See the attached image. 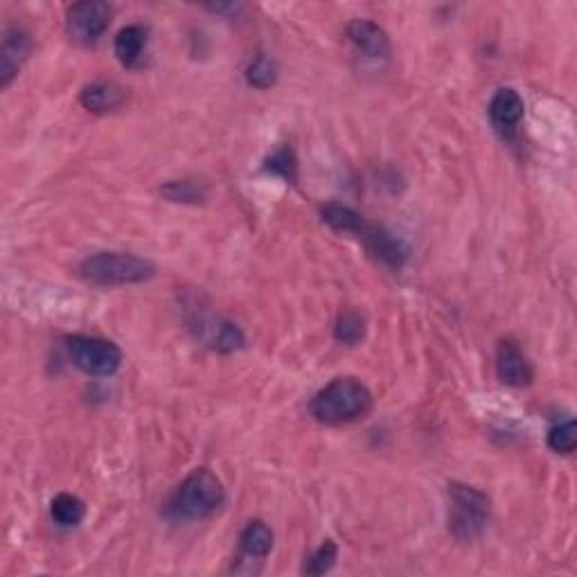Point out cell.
<instances>
[{"mask_svg": "<svg viewBox=\"0 0 577 577\" xmlns=\"http://www.w3.org/2000/svg\"><path fill=\"white\" fill-rule=\"evenodd\" d=\"M375 406L370 390L352 377H339L318 390L309 404L314 420L327 426H341L363 420Z\"/></svg>", "mask_w": 577, "mask_h": 577, "instance_id": "cell-1", "label": "cell"}, {"mask_svg": "<svg viewBox=\"0 0 577 577\" xmlns=\"http://www.w3.org/2000/svg\"><path fill=\"white\" fill-rule=\"evenodd\" d=\"M226 492L219 478L210 469L201 467L185 476V481L176 487L167 514L174 521H201L215 514L224 505Z\"/></svg>", "mask_w": 577, "mask_h": 577, "instance_id": "cell-2", "label": "cell"}, {"mask_svg": "<svg viewBox=\"0 0 577 577\" xmlns=\"http://www.w3.org/2000/svg\"><path fill=\"white\" fill-rule=\"evenodd\" d=\"M156 266L145 257L131 253H97L86 257L79 266V275L86 282L100 287H124L154 278Z\"/></svg>", "mask_w": 577, "mask_h": 577, "instance_id": "cell-3", "label": "cell"}, {"mask_svg": "<svg viewBox=\"0 0 577 577\" xmlns=\"http://www.w3.org/2000/svg\"><path fill=\"white\" fill-rule=\"evenodd\" d=\"M490 499L472 485H449V532L458 541H474L490 523Z\"/></svg>", "mask_w": 577, "mask_h": 577, "instance_id": "cell-4", "label": "cell"}, {"mask_svg": "<svg viewBox=\"0 0 577 577\" xmlns=\"http://www.w3.org/2000/svg\"><path fill=\"white\" fill-rule=\"evenodd\" d=\"M68 357L75 366L93 377H111L122 366V352L115 343L95 336H70Z\"/></svg>", "mask_w": 577, "mask_h": 577, "instance_id": "cell-5", "label": "cell"}, {"mask_svg": "<svg viewBox=\"0 0 577 577\" xmlns=\"http://www.w3.org/2000/svg\"><path fill=\"white\" fill-rule=\"evenodd\" d=\"M111 7L100 0H84L68 7L66 32L77 46H95L111 25Z\"/></svg>", "mask_w": 577, "mask_h": 577, "instance_id": "cell-6", "label": "cell"}, {"mask_svg": "<svg viewBox=\"0 0 577 577\" xmlns=\"http://www.w3.org/2000/svg\"><path fill=\"white\" fill-rule=\"evenodd\" d=\"M496 375L505 386L512 388H526L535 379V370L528 354L523 352L512 339H505L496 348Z\"/></svg>", "mask_w": 577, "mask_h": 577, "instance_id": "cell-7", "label": "cell"}, {"mask_svg": "<svg viewBox=\"0 0 577 577\" xmlns=\"http://www.w3.org/2000/svg\"><path fill=\"white\" fill-rule=\"evenodd\" d=\"M357 237L363 239V244H366L372 257L384 266H388V269H402V266L406 264L408 260L406 244L393 233H388L386 228L375 226V224H363L361 233Z\"/></svg>", "mask_w": 577, "mask_h": 577, "instance_id": "cell-8", "label": "cell"}, {"mask_svg": "<svg viewBox=\"0 0 577 577\" xmlns=\"http://www.w3.org/2000/svg\"><path fill=\"white\" fill-rule=\"evenodd\" d=\"M32 52V39L19 25H10L3 37V50H0V86L7 88L14 77L19 75L25 61Z\"/></svg>", "mask_w": 577, "mask_h": 577, "instance_id": "cell-9", "label": "cell"}, {"mask_svg": "<svg viewBox=\"0 0 577 577\" xmlns=\"http://www.w3.org/2000/svg\"><path fill=\"white\" fill-rule=\"evenodd\" d=\"M523 97L514 88H501L496 91L490 102V120L501 138L512 140L517 136V129L523 120Z\"/></svg>", "mask_w": 577, "mask_h": 577, "instance_id": "cell-10", "label": "cell"}, {"mask_svg": "<svg viewBox=\"0 0 577 577\" xmlns=\"http://www.w3.org/2000/svg\"><path fill=\"white\" fill-rule=\"evenodd\" d=\"M348 41L359 55L368 59H384L390 55V41L384 28L372 21H352L348 25Z\"/></svg>", "mask_w": 577, "mask_h": 577, "instance_id": "cell-11", "label": "cell"}, {"mask_svg": "<svg viewBox=\"0 0 577 577\" xmlns=\"http://www.w3.org/2000/svg\"><path fill=\"white\" fill-rule=\"evenodd\" d=\"M197 336L217 352H235L244 345V334L235 323L221 318H199Z\"/></svg>", "mask_w": 577, "mask_h": 577, "instance_id": "cell-12", "label": "cell"}, {"mask_svg": "<svg viewBox=\"0 0 577 577\" xmlns=\"http://www.w3.org/2000/svg\"><path fill=\"white\" fill-rule=\"evenodd\" d=\"M147 48V30L142 25H127L115 37V57L124 68L140 66Z\"/></svg>", "mask_w": 577, "mask_h": 577, "instance_id": "cell-13", "label": "cell"}, {"mask_svg": "<svg viewBox=\"0 0 577 577\" xmlns=\"http://www.w3.org/2000/svg\"><path fill=\"white\" fill-rule=\"evenodd\" d=\"M79 102L86 111L91 113H111L115 109H120L124 102V91L120 86H115L111 82H95L91 86H86L82 95H79Z\"/></svg>", "mask_w": 577, "mask_h": 577, "instance_id": "cell-14", "label": "cell"}, {"mask_svg": "<svg viewBox=\"0 0 577 577\" xmlns=\"http://www.w3.org/2000/svg\"><path fill=\"white\" fill-rule=\"evenodd\" d=\"M273 548V532L264 521H251L239 535V550L246 559H262L271 553Z\"/></svg>", "mask_w": 577, "mask_h": 577, "instance_id": "cell-15", "label": "cell"}, {"mask_svg": "<svg viewBox=\"0 0 577 577\" xmlns=\"http://www.w3.org/2000/svg\"><path fill=\"white\" fill-rule=\"evenodd\" d=\"M321 219H323V224L336 230V233H345L354 237L361 233L363 224H366L359 212H354L348 206H341V203H325V206L321 208Z\"/></svg>", "mask_w": 577, "mask_h": 577, "instance_id": "cell-16", "label": "cell"}, {"mask_svg": "<svg viewBox=\"0 0 577 577\" xmlns=\"http://www.w3.org/2000/svg\"><path fill=\"white\" fill-rule=\"evenodd\" d=\"M50 514L61 528H75L86 517V505L73 494H59L52 499Z\"/></svg>", "mask_w": 577, "mask_h": 577, "instance_id": "cell-17", "label": "cell"}, {"mask_svg": "<svg viewBox=\"0 0 577 577\" xmlns=\"http://www.w3.org/2000/svg\"><path fill=\"white\" fill-rule=\"evenodd\" d=\"M366 336V321L357 312H343L336 318L334 339L343 345H357Z\"/></svg>", "mask_w": 577, "mask_h": 577, "instance_id": "cell-18", "label": "cell"}, {"mask_svg": "<svg viewBox=\"0 0 577 577\" xmlns=\"http://www.w3.org/2000/svg\"><path fill=\"white\" fill-rule=\"evenodd\" d=\"M336 557H339V548H336L334 541H325V544L318 546L314 553L307 557L303 573L323 575L327 571H332V566L336 564Z\"/></svg>", "mask_w": 577, "mask_h": 577, "instance_id": "cell-19", "label": "cell"}, {"mask_svg": "<svg viewBox=\"0 0 577 577\" xmlns=\"http://www.w3.org/2000/svg\"><path fill=\"white\" fill-rule=\"evenodd\" d=\"M577 445V429L573 420L559 422L548 431V447L557 454H573Z\"/></svg>", "mask_w": 577, "mask_h": 577, "instance_id": "cell-20", "label": "cell"}, {"mask_svg": "<svg viewBox=\"0 0 577 577\" xmlns=\"http://www.w3.org/2000/svg\"><path fill=\"white\" fill-rule=\"evenodd\" d=\"M275 77H278V70H275L273 59L266 55L255 57L246 68V79L248 84L255 88H269L275 84Z\"/></svg>", "mask_w": 577, "mask_h": 577, "instance_id": "cell-21", "label": "cell"}, {"mask_svg": "<svg viewBox=\"0 0 577 577\" xmlns=\"http://www.w3.org/2000/svg\"><path fill=\"white\" fill-rule=\"evenodd\" d=\"M163 194L170 201L197 203V201H201L203 197H206V188H203V183L185 179V181H172L170 185H165Z\"/></svg>", "mask_w": 577, "mask_h": 577, "instance_id": "cell-22", "label": "cell"}, {"mask_svg": "<svg viewBox=\"0 0 577 577\" xmlns=\"http://www.w3.org/2000/svg\"><path fill=\"white\" fill-rule=\"evenodd\" d=\"M296 156L294 152H291L289 147H284L280 149L278 154H273L269 161H266L264 165V170L266 172H271V174H278L282 176V179H287V181H294L296 179Z\"/></svg>", "mask_w": 577, "mask_h": 577, "instance_id": "cell-23", "label": "cell"}]
</instances>
